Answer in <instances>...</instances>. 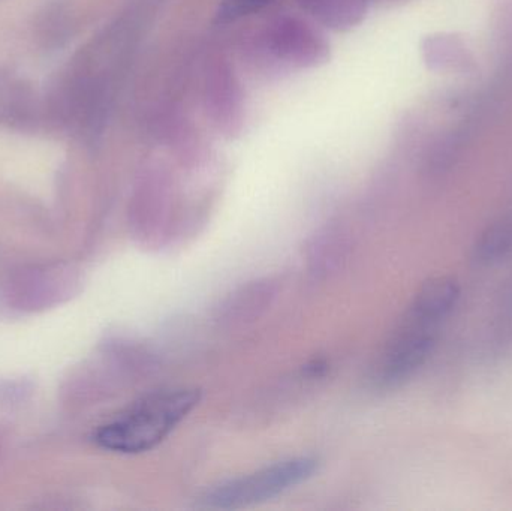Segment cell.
<instances>
[{
    "mask_svg": "<svg viewBox=\"0 0 512 511\" xmlns=\"http://www.w3.org/2000/svg\"><path fill=\"white\" fill-rule=\"evenodd\" d=\"M460 294L459 282L453 276L429 279L415 294L409 318L435 326L456 308Z\"/></svg>",
    "mask_w": 512,
    "mask_h": 511,
    "instance_id": "obj_4",
    "label": "cell"
},
{
    "mask_svg": "<svg viewBox=\"0 0 512 511\" xmlns=\"http://www.w3.org/2000/svg\"><path fill=\"white\" fill-rule=\"evenodd\" d=\"M316 2H318V0H303L304 5L306 6L315 5Z\"/></svg>",
    "mask_w": 512,
    "mask_h": 511,
    "instance_id": "obj_9",
    "label": "cell"
},
{
    "mask_svg": "<svg viewBox=\"0 0 512 511\" xmlns=\"http://www.w3.org/2000/svg\"><path fill=\"white\" fill-rule=\"evenodd\" d=\"M318 470L313 458H294L277 462L248 476L228 480L201 497V507L212 510L243 509L265 503L309 480Z\"/></svg>",
    "mask_w": 512,
    "mask_h": 511,
    "instance_id": "obj_2",
    "label": "cell"
},
{
    "mask_svg": "<svg viewBox=\"0 0 512 511\" xmlns=\"http://www.w3.org/2000/svg\"><path fill=\"white\" fill-rule=\"evenodd\" d=\"M435 347V333L430 324L409 318V323L388 344L376 366V383L394 387L408 380L426 362Z\"/></svg>",
    "mask_w": 512,
    "mask_h": 511,
    "instance_id": "obj_3",
    "label": "cell"
},
{
    "mask_svg": "<svg viewBox=\"0 0 512 511\" xmlns=\"http://www.w3.org/2000/svg\"><path fill=\"white\" fill-rule=\"evenodd\" d=\"M512 252V219L489 225L475 240L472 261L478 266L501 263Z\"/></svg>",
    "mask_w": 512,
    "mask_h": 511,
    "instance_id": "obj_6",
    "label": "cell"
},
{
    "mask_svg": "<svg viewBox=\"0 0 512 511\" xmlns=\"http://www.w3.org/2000/svg\"><path fill=\"white\" fill-rule=\"evenodd\" d=\"M276 288L270 281L254 282L240 288L219 308V320L230 324H243L255 320L270 306Z\"/></svg>",
    "mask_w": 512,
    "mask_h": 511,
    "instance_id": "obj_5",
    "label": "cell"
},
{
    "mask_svg": "<svg viewBox=\"0 0 512 511\" xmlns=\"http://www.w3.org/2000/svg\"><path fill=\"white\" fill-rule=\"evenodd\" d=\"M197 389H171L152 393L96 431L95 443L117 453H143L162 443L197 407Z\"/></svg>",
    "mask_w": 512,
    "mask_h": 511,
    "instance_id": "obj_1",
    "label": "cell"
},
{
    "mask_svg": "<svg viewBox=\"0 0 512 511\" xmlns=\"http://www.w3.org/2000/svg\"><path fill=\"white\" fill-rule=\"evenodd\" d=\"M277 48L280 53L288 57H297V59L306 60L310 54L318 51V44L315 42V36L306 27L295 26L294 23L282 24L277 29L276 36Z\"/></svg>",
    "mask_w": 512,
    "mask_h": 511,
    "instance_id": "obj_7",
    "label": "cell"
},
{
    "mask_svg": "<svg viewBox=\"0 0 512 511\" xmlns=\"http://www.w3.org/2000/svg\"><path fill=\"white\" fill-rule=\"evenodd\" d=\"M273 0H224L218 11V20L222 23L239 20L246 15L254 14L259 9L270 5Z\"/></svg>",
    "mask_w": 512,
    "mask_h": 511,
    "instance_id": "obj_8",
    "label": "cell"
}]
</instances>
